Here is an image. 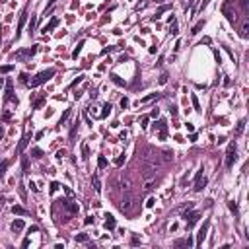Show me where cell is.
I'll return each instance as SVG.
<instances>
[{
	"label": "cell",
	"mask_w": 249,
	"mask_h": 249,
	"mask_svg": "<svg viewBox=\"0 0 249 249\" xmlns=\"http://www.w3.org/2000/svg\"><path fill=\"white\" fill-rule=\"evenodd\" d=\"M84 222H86V224L90 226V224H93V216H88V218L86 220H84Z\"/></svg>",
	"instance_id": "54"
},
{
	"label": "cell",
	"mask_w": 249,
	"mask_h": 249,
	"mask_svg": "<svg viewBox=\"0 0 249 249\" xmlns=\"http://www.w3.org/2000/svg\"><path fill=\"white\" fill-rule=\"evenodd\" d=\"M4 101H14V103H18V99L14 97V86H12V82H8V84H6V93H4Z\"/></svg>",
	"instance_id": "8"
},
{
	"label": "cell",
	"mask_w": 249,
	"mask_h": 249,
	"mask_svg": "<svg viewBox=\"0 0 249 249\" xmlns=\"http://www.w3.org/2000/svg\"><path fill=\"white\" fill-rule=\"evenodd\" d=\"M25 20H27V10H24V12H22V16H20V24H18V29H16V37H20V31L24 29Z\"/></svg>",
	"instance_id": "10"
},
{
	"label": "cell",
	"mask_w": 249,
	"mask_h": 249,
	"mask_svg": "<svg viewBox=\"0 0 249 249\" xmlns=\"http://www.w3.org/2000/svg\"><path fill=\"white\" fill-rule=\"evenodd\" d=\"M12 230H14V232H22V230H24V220H22V218L14 220V222H12Z\"/></svg>",
	"instance_id": "18"
},
{
	"label": "cell",
	"mask_w": 249,
	"mask_h": 249,
	"mask_svg": "<svg viewBox=\"0 0 249 249\" xmlns=\"http://www.w3.org/2000/svg\"><path fill=\"white\" fill-rule=\"evenodd\" d=\"M2 136H4V129H0V138H2Z\"/></svg>",
	"instance_id": "61"
},
{
	"label": "cell",
	"mask_w": 249,
	"mask_h": 249,
	"mask_svg": "<svg viewBox=\"0 0 249 249\" xmlns=\"http://www.w3.org/2000/svg\"><path fill=\"white\" fill-rule=\"evenodd\" d=\"M78 125H80V121L76 119V123H74V125L70 126V140H74V138H76V130H78Z\"/></svg>",
	"instance_id": "27"
},
{
	"label": "cell",
	"mask_w": 249,
	"mask_h": 249,
	"mask_svg": "<svg viewBox=\"0 0 249 249\" xmlns=\"http://www.w3.org/2000/svg\"><path fill=\"white\" fill-rule=\"evenodd\" d=\"M240 35L243 37V39H245V37H249V22H247V20H245V22H243V25H241Z\"/></svg>",
	"instance_id": "19"
},
{
	"label": "cell",
	"mask_w": 249,
	"mask_h": 249,
	"mask_svg": "<svg viewBox=\"0 0 249 249\" xmlns=\"http://www.w3.org/2000/svg\"><path fill=\"white\" fill-rule=\"evenodd\" d=\"M169 111H171V115H177V107H175V105H171V109H169Z\"/></svg>",
	"instance_id": "57"
},
{
	"label": "cell",
	"mask_w": 249,
	"mask_h": 249,
	"mask_svg": "<svg viewBox=\"0 0 249 249\" xmlns=\"http://www.w3.org/2000/svg\"><path fill=\"white\" fill-rule=\"evenodd\" d=\"M132 203H134V199H132L130 191H126V193H125V197L121 199V203H119V208L123 210V212H126V214H129L130 210H132Z\"/></svg>",
	"instance_id": "2"
},
{
	"label": "cell",
	"mask_w": 249,
	"mask_h": 249,
	"mask_svg": "<svg viewBox=\"0 0 249 249\" xmlns=\"http://www.w3.org/2000/svg\"><path fill=\"white\" fill-rule=\"evenodd\" d=\"M68 115H70V109H66V111H64V113H62V117L59 119V125H62V123H64V121L68 119Z\"/></svg>",
	"instance_id": "38"
},
{
	"label": "cell",
	"mask_w": 249,
	"mask_h": 249,
	"mask_svg": "<svg viewBox=\"0 0 249 249\" xmlns=\"http://www.w3.org/2000/svg\"><path fill=\"white\" fill-rule=\"evenodd\" d=\"M64 154H66V152H64V150H59V154H57V158H59V160H60V158H62V156H64Z\"/></svg>",
	"instance_id": "58"
},
{
	"label": "cell",
	"mask_w": 249,
	"mask_h": 249,
	"mask_svg": "<svg viewBox=\"0 0 249 249\" xmlns=\"http://www.w3.org/2000/svg\"><path fill=\"white\" fill-rule=\"evenodd\" d=\"M115 218L111 214H105V228H107V230H115Z\"/></svg>",
	"instance_id": "14"
},
{
	"label": "cell",
	"mask_w": 249,
	"mask_h": 249,
	"mask_svg": "<svg viewBox=\"0 0 249 249\" xmlns=\"http://www.w3.org/2000/svg\"><path fill=\"white\" fill-rule=\"evenodd\" d=\"M31 156L39 160V158H43V150H41V148H31Z\"/></svg>",
	"instance_id": "32"
},
{
	"label": "cell",
	"mask_w": 249,
	"mask_h": 249,
	"mask_svg": "<svg viewBox=\"0 0 249 249\" xmlns=\"http://www.w3.org/2000/svg\"><path fill=\"white\" fill-rule=\"evenodd\" d=\"M57 25H59V18H53L51 22H49V24H47L45 27H43V33H47V31H53V29L57 27Z\"/></svg>",
	"instance_id": "15"
},
{
	"label": "cell",
	"mask_w": 249,
	"mask_h": 249,
	"mask_svg": "<svg viewBox=\"0 0 249 249\" xmlns=\"http://www.w3.org/2000/svg\"><path fill=\"white\" fill-rule=\"evenodd\" d=\"M156 185H158V179L154 177V179H148V181L144 183V191L146 193H152V191L156 189Z\"/></svg>",
	"instance_id": "11"
},
{
	"label": "cell",
	"mask_w": 249,
	"mask_h": 249,
	"mask_svg": "<svg viewBox=\"0 0 249 249\" xmlns=\"http://www.w3.org/2000/svg\"><path fill=\"white\" fill-rule=\"evenodd\" d=\"M208 228H210V222L206 220L203 228L199 230V234H197V245H203V241H204V237H206V232H208Z\"/></svg>",
	"instance_id": "6"
},
{
	"label": "cell",
	"mask_w": 249,
	"mask_h": 249,
	"mask_svg": "<svg viewBox=\"0 0 249 249\" xmlns=\"http://www.w3.org/2000/svg\"><path fill=\"white\" fill-rule=\"evenodd\" d=\"M84 78H86V76H84V74H80V76H78V78H76V80H74V82L70 84V88H74V86H78V84H80V82L84 80Z\"/></svg>",
	"instance_id": "40"
},
{
	"label": "cell",
	"mask_w": 249,
	"mask_h": 249,
	"mask_svg": "<svg viewBox=\"0 0 249 249\" xmlns=\"http://www.w3.org/2000/svg\"><path fill=\"white\" fill-rule=\"evenodd\" d=\"M43 134H45V130H39V132H37V134H35V138L39 140V138H41V136H43Z\"/></svg>",
	"instance_id": "55"
},
{
	"label": "cell",
	"mask_w": 249,
	"mask_h": 249,
	"mask_svg": "<svg viewBox=\"0 0 249 249\" xmlns=\"http://www.w3.org/2000/svg\"><path fill=\"white\" fill-rule=\"evenodd\" d=\"M191 101H193V107H195V111H199V113H200V111H203V109H200V103H199V97H197V95H191Z\"/></svg>",
	"instance_id": "23"
},
{
	"label": "cell",
	"mask_w": 249,
	"mask_h": 249,
	"mask_svg": "<svg viewBox=\"0 0 249 249\" xmlns=\"http://www.w3.org/2000/svg\"><path fill=\"white\" fill-rule=\"evenodd\" d=\"M60 204H62V208H66L68 216L78 214V204H76V203H70V200H64V199H62V200H60Z\"/></svg>",
	"instance_id": "5"
},
{
	"label": "cell",
	"mask_w": 249,
	"mask_h": 249,
	"mask_svg": "<svg viewBox=\"0 0 249 249\" xmlns=\"http://www.w3.org/2000/svg\"><path fill=\"white\" fill-rule=\"evenodd\" d=\"M82 47H84V39H82L78 45H76V49H74V53H72V59H78V55L82 53Z\"/></svg>",
	"instance_id": "25"
},
{
	"label": "cell",
	"mask_w": 249,
	"mask_h": 249,
	"mask_svg": "<svg viewBox=\"0 0 249 249\" xmlns=\"http://www.w3.org/2000/svg\"><path fill=\"white\" fill-rule=\"evenodd\" d=\"M12 64H4V66H0V74H8V72H12Z\"/></svg>",
	"instance_id": "36"
},
{
	"label": "cell",
	"mask_w": 249,
	"mask_h": 249,
	"mask_svg": "<svg viewBox=\"0 0 249 249\" xmlns=\"http://www.w3.org/2000/svg\"><path fill=\"white\" fill-rule=\"evenodd\" d=\"M123 163H125V154H121V156L117 158V160H115V166H117V167H121Z\"/></svg>",
	"instance_id": "39"
},
{
	"label": "cell",
	"mask_w": 249,
	"mask_h": 249,
	"mask_svg": "<svg viewBox=\"0 0 249 249\" xmlns=\"http://www.w3.org/2000/svg\"><path fill=\"white\" fill-rule=\"evenodd\" d=\"M55 76V68H49V70H43V72H39L37 76L33 78V80L29 82V86L31 88H37V86H41V84H45L49 78H53Z\"/></svg>",
	"instance_id": "1"
},
{
	"label": "cell",
	"mask_w": 249,
	"mask_h": 249,
	"mask_svg": "<svg viewBox=\"0 0 249 249\" xmlns=\"http://www.w3.org/2000/svg\"><path fill=\"white\" fill-rule=\"evenodd\" d=\"M43 103H45V99L41 97V99H37V101L33 103V107H35V109H39V107H41V105H43Z\"/></svg>",
	"instance_id": "45"
},
{
	"label": "cell",
	"mask_w": 249,
	"mask_h": 249,
	"mask_svg": "<svg viewBox=\"0 0 249 249\" xmlns=\"http://www.w3.org/2000/svg\"><path fill=\"white\" fill-rule=\"evenodd\" d=\"M111 80H113L117 86H125V80H121V78L117 76V74H111Z\"/></svg>",
	"instance_id": "35"
},
{
	"label": "cell",
	"mask_w": 249,
	"mask_h": 249,
	"mask_svg": "<svg viewBox=\"0 0 249 249\" xmlns=\"http://www.w3.org/2000/svg\"><path fill=\"white\" fill-rule=\"evenodd\" d=\"M179 33V27H177V24L173 22V27H171V35H177Z\"/></svg>",
	"instance_id": "48"
},
{
	"label": "cell",
	"mask_w": 249,
	"mask_h": 249,
	"mask_svg": "<svg viewBox=\"0 0 249 249\" xmlns=\"http://www.w3.org/2000/svg\"><path fill=\"white\" fill-rule=\"evenodd\" d=\"M130 243H132V245H140V237L138 236H132L130 237Z\"/></svg>",
	"instance_id": "43"
},
{
	"label": "cell",
	"mask_w": 249,
	"mask_h": 249,
	"mask_svg": "<svg viewBox=\"0 0 249 249\" xmlns=\"http://www.w3.org/2000/svg\"><path fill=\"white\" fill-rule=\"evenodd\" d=\"M204 187H206V177H199L197 181H195V187H193V189L199 193V191H203Z\"/></svg>",
	"instance_id": "13"
},
{
	"label": "cell",
	"mask_w": 249,
	"mask_h": 249,
	"mask_svg": "<svg viewBox=\"0 0 249 249\" xmlns=\"http://www.w3.org/2000/svg\"><path fill=\"white\" fill-rule=\"evenodd\" d=\"M173 245L175 247H191L193 245V240H191V237H187V240H175Z\"/></svg>",
	"instance_id": "12"
},
{
	"label": "cell",
	"mask_w": 249,
	"mask_h": 249,
	"mask_svg": "<svg viewBox=\"0 0 249 249\" xmlns=\"http://www.w3.org/2000/svg\"><path fill=\"white\" fill-rule=\"evenodd\" d=\"M154 129H158L160 132H167V123L163 119H160L158 123H154Z\"/></svg>",
	"instance_id": "17"
},
{
	"label": "cell",
	"mask_w": 249,
	"mask_h": 249,
	"mask_svg": "<svg viewBox=\"0 0 249 249\" xmlns=\"http://www.w3.org/2000/svg\"><path fill=\"white\" fill-rule=\"evenodd\" d=\"M236 142H232L230 146H228V152H226V167H232L236 162Z\"/></svg>",
	"instance_id": "3"
},
{
	"label": "cell",
	"mask_w": 249,
	"mask_h": 249,
	"mask_svg": "<svg viewBox=\"0 0 249 249\" xmlns=\"http://www.w3.org/2000/svg\"><path fill=\"white\" fill-rule=\"evenodd\" d=\"M121 107H123V109L129 107V97H123V99H121Z\"/></svg>",
	"instance_id": "44"
},
{
	"label": "cell",
	"mask_w": 249,
	"mask_h": 249,
	"mask_svg": "<svg viewBox=\"0 0 249 249\" xmlns=\"http://www.w3.org/2000/svg\"><path fill=\"white\" fill-rule=\"evenodd\" d=\"M187 130H189V132H193V130H195V126L191 125V123H187Z\"/></svg>",
	"instance_id": "59"
},
{
	"label": "cell",
	"mask_w": 249,
	"mask_h": 249,
	"mask_svg": "<svg viewBox=\"0 0 249 249\" xmlns=\"http://www.w3.org/2000/svg\"><path fill=\"white\" fill-rule=\"evenodd\" d=\"M35 53H37V45H35V47H31V49L18 51V53H16V59H20V60H25V59H29V57H33Z\"/></svg>",
	"instance_id": "4"
},
{
	"label": "cell",
	"mask_w": 249,
	"mask_h": 249,
	"mask_svg": "<svg viewBox=\"0 0 249 249\" xmlns=\"http://www.w3.org/2000/svg\"><path fill=\"white\" fill-rule=\"evenodd\" d=\"M243 130H245V119H241L240 123H237V126H236V136H241Z\"/></svg>",
	"instance_id": "20"
},
{
	"label": "cell",
	"mask_w": 249,
	"mask_h": 249,
	"mask_svg": "<svg viewBox=\"0 0 249 249\" xmlns=\"http://www.w3.org/2000/svg\"><path fill=\"white\" fill-rule=\"evenodd\" d=\"M57 189H59V183H51V193H55Z\"/></svg>",
	"instance_id": "53"
},
{
	"label": "cell",
	"mask_w": 249,
	"mask_h": 249,
	"mask_svg": "<svg viewBox=\"0 0 249 249\" xmlns=\"http://www.w3.org/2000/svg\"><path fill=\"white\" fill-rule=\"evenodd\" d=\"M12 212H14V214H18V216H25V214H27V210H25L24 206H14Z\"/></svg>",
	"instance_id": "24"
},
{
	"label": "cell",
	"mask_w": 249,
	"mask_h": 249,
	"mask_svg": "<svg viewBox=\"0 0 249 249\" xmlns=\"http://www.w3.org/2000/svg\"><path fill=\"white\" fill-rule=\"evenodd\" d=\"M88 156H90V148H88V144H82V158L88 160Z\"/></svg>",
	"instance_id": "37"
},
{
	"label": "cell",
	"mask_w": 249,
	"mask_h": 249,
	"mask_svg": "<svg viewBox=\"0 0 249 249\" xmlns=\"http://www.w3.org/2000/svg\"><path fill=\"white\" fill-rule=\"evenodd\" d=\"M55 4H57V0H49V4H47V8H45V14H47V12H51Z\"/></svg>",
	"instance_id": "41"
},
{
	"label": "cell",
	"mask_w": 249,
	"mask_h": 249,
	"mask_svg": "<svg viewBox=\"0 0 249 249\" xmlns=\"http://www.w3.org/2000/svg\"><path fill=\"white\" fill-rule=\"evenodd\" d=\"M228 208H230L232 212H234V216H240V210H237V204L234 203V200H230V203H228Z\"/></svg>",
	"instance_id": "31"
},
{
	"label": "cell",
	"mask_w": 249,
	"mask_h": 249,
	"mask_svg": "<svg viewBox=\"0 0 249 249\" xmlns=\"http://www.w3.org/2000/svg\"><path fill=\"white\" fill-rule=\"evenodd\" d=\"M158 115H160V109H156V107H154V109H152V113H150V117H154V119H156Z\"/></svg>",
	"instance_id": "49"
},
{
	"label": "cell",
	"mask_w": 249,
	"mask_h": 249,
	"mask_svg": "<svg viewBox=\"0 0 249 249\" xmlns=\"http://www.w3.org/2000/svg\"><path fill=\"white\" fill-rule=\"evenodd\" d=\"M74 241L76 243H86L88 241V234H76L74 236Z\"/></svg>",
	"instance_id": "21"
},
{
	"label": "cell",
	"mask_w": 249,
	"mask_h": 249,
	"mask_svg": "<svg viewBox=\"0 0 249 249\" xmlns=\"http://www.w3.org/2000/svg\"><path fill=\"white\" fill-rule=\"evenodd\" d=\"M8 166H10V162L8 160H4V162H0V177L6 173V169H8Z\"/></svg>",
	"instance_id": "33"
},
{
	"label": "cell",
	"mask_w": 249,
	"mask_h": 249,
	"mask_svg": "<svg viewBox=\"0 0 249 249\" xmlns=\"http://www.w3.org/2000/svg\"><path fill=\"white\" fill-rule=\"evenodd\" d=\"M29 140H31V134H29V132H25V134H24V138L20 140V144H18V148H16V152H18V154H22V152L25 150V148H27V144H29Z\"/></svg>",
	"instance_id": "9"
},
{
	"label": "cell",
	"mask_w": 249,
	"mask_h": 249,
	"mask_svg": "<svg viewBox=\"0 0 249 249\" xmlns=\"http://www.w3.org/2000/svg\"><path fill=\"white\" fill-rule=\"evenodd\" d=\"M148 119H150V117H146V115H144V117L140 119V123H142V126H146V125H148Z\"/></svg>",
	"instance_id": "52"
},
{
	"label": "cell",
	"mask_w": 249,
	"mask_h": 249,
	"mask_svg": "<svg viewBox=\"0 0 249 249\" xmlns=\"http://www.w3.org/2000/svg\"><path fill=\"white\" fill-rule=\"evenodd\" d=\"M107 163H109V162H107V158H105V156H99V158H97V167H99V169L107 167Z\"/></svg>",
	"instance_id": "28"
},
{
	"label": "cell",
	"mask_w": 249,
	"mask_h": 249,
	"mask_svg": "<svg viewBox=\"0 0 249 249\" xmlns=\"http://www.w3.org/2000/svg\"><path fill=\"white\" fill-rule=\"evenodd\" d=\"M35 24H37V18H35V16H31V22H29V31H33V29H35Z\"/></svg>",
	"instance_id": "42"
},
{
	"label": "cell",
	"mask_w": 249,
	"mask_h": 249,
	"mask_svg": "<svg viewBox=\"0 0 249 249\" xmlns=\"http://www.w3.org/2000/svg\"><path fill=\"white\" fill-rule=\"evenodd\" d=\"M154 203H156V199H148V203H146V206H148V208H152V206H154Z\"/></svg>",
	"instance_id": "51"
},
{
	"label": "cell",
	"mask_w": 249,
	"mask_h": 249,
	"mask_svg": "<svg viewBox=\"0 0 249 249\" xmlns=\"http://www.w3.org/2000/svg\"><path fill=\"white\" fill-rule=\"evenodd\" d=\"M92 185H93V189L97 191V193L101 191V183H99V177H97V175H93V177H92Z\"/></svg>",
	"instance_id": "29"
},
{
	"label": "cell",
	"mask_w": 249,
	"mask_h": 249,
	"mask_svg": "<svg viewBox=\"0 0 249 249\" xmlns=\"http://www.w3.org/2000/svg\"><path fill=\"white\" fill-rule=\"evenodd\" d=\"M111 109H113V107H111V103H105V105H103V111H101V115H99V117L105 119V117L111 113Z\"/></svg>",
	"instance_id": "26"
},
{
	"label": "cell",
	"mask_w": 249,
	"mask_h": 249,
	"mask_svg": "<svg viewBox=\"0 0 249 249\" xmlns=\"http://www.w3.org/2000/svg\"><path fill=\"white\" fill-rule=\"evenodd\" d=\"M20 82L27 84V74H25V72H22V74H20Z\"/></svg>",
	"instance_id": "47"
},
{
	"label": "cell",
	"mask_w": 249,
	"mask_h": 249,
	"mask_svg": "<svg viewBox=\"0 0 249 249\" xmlns=\"http://www.w3.org/2000/svg\"><path fill=\"white\" fill-rule=\"evenodd\" d=\"M208 2H210V0H203V2H200V8H199V12H203V10H204L206 6H208Z\"/></svg>",
	"instance_id": "46"
},
{
	"label": "cell",
	"mask_w": 249,
	"mask_h": 249,
	"mask_svg": "<svg viewBox=\"0 0 249 249\" xmlns=\"http://www.w3.org/2000/svg\"><path fill=\"white\" fill-rule=\"evenodd\" d=\"M200 218V212H197V210H195V212H193V210H191V212L187 214V218H185V220H187V228H189V230H191V228H193L195 224H197V220Z\"/></svg>",
	"instance_id": "7"
},
{
	"label": "cell",
	"mask_w": 249,
	"mask_h": 249,
	"mask_svg": "<svg viewBox=\"0 0 249 249\" xmlns=\"http://www.w3.org/2000/svg\"><path fill=\"white\" fill-rule=\"evenodd\" d=\"M4 86V78H0V88H2Z\"/></svg>",
	"instance_id": "60"
},
{
	"label": "cell",
	"mask_w": 249,
	"mask_h": 249,
	"mask_svg": "<svg viewBox=\"0 0 249 249\" xmlns=\"http://www.w3.org/2000/svg\"><path fill=\"white\" fill-rule=\"evenodd\" d=\"M156 2H160V0H156Z\"/></svg>",
	"instance_id": "62"
},
{
	"label": "cell",
	"mask_w": 249,
	"mask_h": 249,
	"mask_svg": "<svg viewBox=\"0 0 249 249\" xmlns=\"http://www.w3.org/2000/svg\"><path fill=\"white\" fill-rule=\"evenodd\" d=\"M20 156H22V171H24V173H29V158L24 156V152H22Z\"/></svg>",
	"instance_id": "16"
},
{
	"label": "cell",
	"mask_w": 249,
	"mask_h": 249,
	"mask_svg": "<svg viewBox=\"0 0 249 249\" xmlns=\"http://www.w3.org/2000/svg\"><path fill=\"white\" fill-rule=\"evenodd\" d=\"M203 27H204V20H200V22H199L197 25H195L193 29H191V33H193V35H197V33H199V31L203 29Z\"/></svg>",
	"instance_id": "30"
},
{
	"label": "cell",
	"mask_w": 249,
	"mask_h": 249,
	"mask_svg": "<svg viewBox=\"0 0 249 249\" xmlns=\"http://www.w3.org/2000/svg\"><path fill=\"white\" fill-rule=\"evenodd\" d=\"M162 154H163V162H171L173 160V152L171 150H163Z\"/></svg>",
	"instance_id": "34"
},
{
	"label": "cell",
	"mask_w": 249,
	"mask_h": 249,
	"mask_svg": "<svg viewBox=\"0 0 249 249\" xmlns=\"http://www.w3.org/2000/svg\"><path fill=\"white\" fill-rule=\"evenodd\" d=\"M166 82H167V74H166V72H163V74H162V76H160V84H166Z\"/></svg>",
	"instance_id": "50"
},
{
	"label": "cell",
	"mask_w": 249,
	"mask_h": 249,
	"mask_svg": "<svg viewBox=\"0 0 249 249\" xmlns=\"http://www.w3.org/2000/svg\"><path fill=\"white\" fill-rule=\"evenodd\" d=\"M90 95H92V99H95V97H97V90H92V93H90Z\"/></svg>",
	"instance_id": "56"
},
{
	"label": "cell",
	"mask_w": 249,
	"mask_h": 249,
	"mask_svg": "<svg viewBox=\"0 0 249 249\" xmlns=\"http://www.w3.org/2000/svg\"><path fill=\"white\" fill-rule=\"evenodd\" d=\"M158 97H160V93H148L146 97L140 99V103H148V101H152V99H158Z\"/></svg>",
	"instance_id": "22"
}]
</instances>
